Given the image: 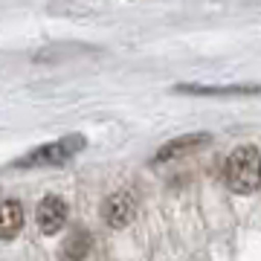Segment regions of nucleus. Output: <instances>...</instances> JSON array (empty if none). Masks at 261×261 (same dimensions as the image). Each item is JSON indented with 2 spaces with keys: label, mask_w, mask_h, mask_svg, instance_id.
<instances>
[{
  "label": "nucleus",
  "mask_w": 261,
  "mask_h": 261,
  "mask_svg": "<svg viewBox=\"0 0 261 261\" xmlns=\"http://www.w3.org/2000/svg\"><path fill=\"white\" fill-rule=\"evenodd\" d=\"M226 186L238 195H250L261 186V157L252 145L235 148L226 160Z\"/></svg>",
  "instance_id": "obj_1"
},
{
  "label": "nucleus",
  "mask_w": 261,
  "mask_h": 261,
  "mask_svg": "<svg viewBox=\"0 0 261 261\" xmlns=\"http://www.w3.org/2000/svg\"><path fill=\"white\" fill-rule=\"evenodd\" d=\"M84 148V137H64V140H56V142H47V145H38L20 157L15 166L18 168H38V166H61L67 163L70 157H75L79 151Z\"/></svg>",
  "instance_id": "obj_2"
},
{
  "label": "nucleus",
  "mask_w": 261,
  "mask_h": 261,
  "mask_svg": "<svg viewBox=\"0 0 261 261\" xmlns=\"http://www.w3.org/2000/svg\"><path fill=\"white\" fill-rule=\"evenodd\" d=\"M134 215H137V200H134L130 192H116V195H111L108 200H105V206H102L105 224H111L113 229L128 226Z\"/></svg>",
  "instance_id": "obj_3"
},
{
  "label": "nucleus",
  "mask_w": 261,
  "mask_h": 261,
  "mask_svg": "<svg viewBox=\"0 0 261 261\" xmlns=\"http://www.w3.org/2000/svg\"><path fill=\"white\" fill-rule=\"evenodd\" d=\"M38 226H41V232L44 235H56L61 232V226L67 224V203L61 200V197L56 195H47L41 203H38Z\"/></svg>",
  "instance_id": "obj_4"
},
{
  "label": "nucleus",
  "mask_w": 261,
  "mask_h": 261,
  "mask_svg": "<svg viewBox=\"0 0 261 261\" xmlns=\"http://www.w3.org/2000/svg\"><path fill=\"white\" fill-rule=\"evenodd\" d=\"M174 93L183 96H258L261 84H218V87H206V84H177Z\"/></svg>",
  "instance_id": "obj_5"
},
{
  "label": "nucleus",
  "mask_w": 261,
  "mask_h": 261,
  "mask_svg": "<svg viewBox=\"0 0 261 261\" xmlns=\"http://www.w3.org/2000/svg\"><path fill=\"white\" fill-rule=\"evenodd\" d=\"M209 142H212L209 134H183V137H177V140L166 142V145L154 154V163H168V160L183 157V154H189V151H195V148H203V145H209Z\"/></svg>",
  "instance_id": "obj_6"
},
{
  "label": "nucleus",
  "mask_w": 261,
  "mask_h": 261,
  "mask_svg": "<svg viewBox=\"0 0 261 261\" xmlns=\"http://www.w3.org/2000/svg\"><path fill=\"white\" fill-rule=\"evenodd\" d=\"M23 229V206L18 200H3L0 203V241H9Z\"/></svg>",
  "instance_id": "obj_7"
},
{
  "label": "nucleus",
  "mask_w": 261,
  "mask_h": 261,
  "mask_svg": "<svg viewBox=\"0 0 261 261\" xmlns=\"http://www.w3.org/2000/svg\"><path fill=\"white\" fill-rule=\"evenodd\" d=\"M87 53H93L90 47H82V44H53V47L41 49L35 53V61L41 64H53V61H70V58H79V56H87Z\"/></svg>",
  "instance_id": "obj_8"
},
{
  "label": "nucleus",
  "mask_w": 261,
  "mask_h": 261,
  "mask_svg": "<svg viewBox=\"0 0 261 261\" xmlns=\"http://www.w3.org/2000/svg\"><path fill=\"white\" fill-rule=\"evenodd\" d=\"M87 252H90V232L75 229V232L67 235L64 247H61V258L64 261H84Z\"/></svg>",
  "instance_id": "obj_9"
}]
</instances>
